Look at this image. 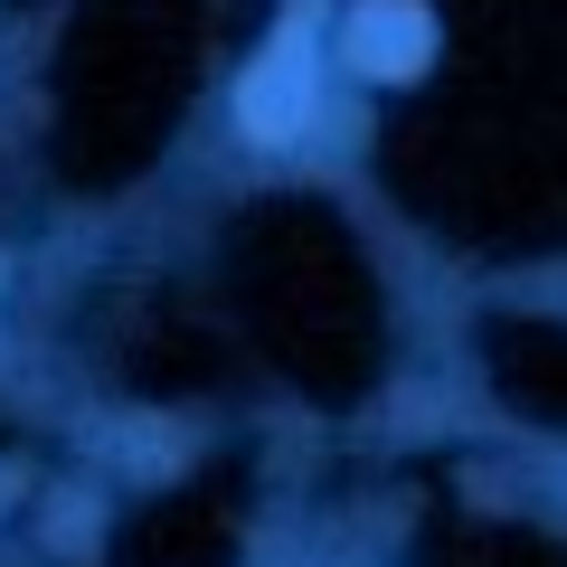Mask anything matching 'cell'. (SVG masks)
<instances>
[{"label": "cell", "instance_id": "cell-1", "mask_svg": "<svg viewBox=\"0 0 567 567\" xmlns=\"http://www.w3.org/2000/svg\"><path fill=\"white\" fill-rule=\"evenodd\" d=\"M312 104H322V76H312V20L293 10V20L275 29V48L256 58L237 114H246V133H256V142H293L312 123Z\"/></svg>", "mask_w": 567, "mask_h": 567}, {"label": "cell", "instance_id": "cell-2", "mask_svg": "<svg viewBox=\"0 0 567 567\" xmlns=\"http://www.w3.org/2000/svg\"><path fill=\"white\" fill-rule=\"evenodd\" d=\"M341 58L360 66V76H379V85L416 76V66L435 58V10H425V0H360L341 20Z\"/></svg>", "mask_w": 567, "mask_h": 567}]
</instances>
